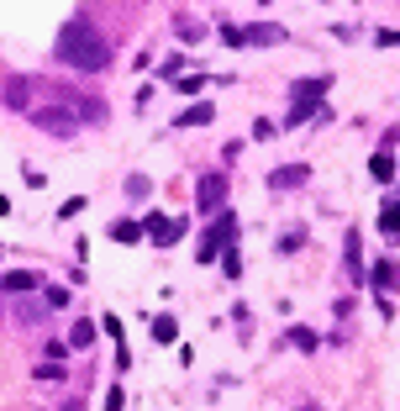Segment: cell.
<instances>
[{"mask_svg": "<svg viewBox=\"0 0 400 411\" xmlns=\"http://www.w3.org/2000/svg\"><path fill=\"white\" fill-rule=\"evenodd\" d=\"M53 53H58L69 69H79V74H100L105 63H111V43H105V32H95L90 21H63Z\"/></svg>", "mask_w": 400, "mask_h": 411, "instance_id": "6da1fadb", "label": "cell"}, {"mask_svg": "<svg viewBox=\"0 0 400 411\" xmlns=\"http://www.w3.org/2000/svg\"><path fill=\"white\" fill-rule=\"evenodd\" d=\"M232 237H237V217H232V211H216V222H211V232L200 237L195 259H200V264L221 259V248H232Z\"/></svg>", "mask_w": 400, "mask_h": 411, "instance_id": "7a4b0ae2", "label": "cell"}, {"mask_svg": "<svg viewBox=\"0 0 400 411\" xmlns=\"http://www.w3.org/2000/svg\"><path fill=\"white\" fill-rule=\"evenodd\" d=\"M32 127L37 132H53V137H74V111H69V105H37V111H32Z\"/></svg>", "mask_w": 400, "mask_h": 411, "instance_id": "3957f363", "label": "cell"}, {"mask_svg": "<svg viewBox=\"0 0 400 411\" xmlns=\"http://www.w3.org/2000/svg\"><path fill=\"white\" fill-rule=\"evenodd\" d=\"M206 217H216V211L226 206V180L221 175H200V201H195Z\"/></svg>", "mask_w": 400, "mask_h": 411, "instance_id": "277c9868", "label": "cell"}, {"mask_svg": "<svg viewBox=\"0 0 400 411\" xmlns=\"http://www.w3.org/2000/svg\"><path fill=\"white\" fill-rule=\"evenodd\" d=\"M305 180H311V164H285L269 175V190H300Z\"/></svg>", "mask_w": 400, "mask_h": 411, "instance_id": "5b68a950", "label": "cell"}, {"mask_svg": "<svg viewBox=\"0 0 400 411\" xmlns=\"http://www.w3.org/2000/svg\"><path fill=\"white\" fill-rule=\"evenodd\" d=\"M243 43H248V48H274V43H285V26H274V21L243 26Z\"/></svg>", "mask_w": 400, "mask_h": 411, "instance_id": "8992f818", "label": "cell"}, {"mask_svg": "<svg viewBox=\"0 0 400 411\" xmlns=\"http://www.w3.org/2000/svg\"><path fill=\"white\" fill-rule=\"evenodd\" d=\"M327 90H332V74H316V79H295L290 95H295V100H322Z\"/></svg>", "mask_w": 400, "mask_h": 411, "instance_id": "52a82bcc", "label": "cell"}, {"mask_svg": "<svg viewBox=\"0 0 400 411\" xmlns=\"http://www.w3.org/2000/svg\"><path fill=\"white\" fill-rule=\"evenodd\" d=\"M290 122H332V105L327 100H295V111H290Z\"/></svg>", "mask_w": 400, "mask_h": 411, "instance_id": "ba28073f", "label": "cell"}, {"mask_svg": "<svg viewBox=\"0 0 400 411\" xmlns=\"http://www.w3.org/2000/svg\"><path fill=\"white\" fill-rule=\"evenodd\" d=\"M0 290H6V296H26V290H37V274L32 269H11L6 280H0Z\"/></svg>", "mask_w": 400, "mask_h": 411, "instance_id": "9c48e42d", "label": "cell"}, {"mask_svg": "<svg viewBox=\"0 0 400 411\" xmlns=\"http://www.w3.org/2000/svg\"><path fill=\"white\" fill-rule=\"evenodd\" d=\"M369 175H374L379 184H390V180H395V153H390V148H379L374 158H369Z\"/></svg>", "mask_w": 400, "mask_h": 411, "instance_id": "30bf717a", "label": "cell"}, {"mask_svg": "<svg viewBox=\"0 0 400 411\" xmlns=\"http://www.w3.org/2000/svg\"><path fill=\"white\" fill-rule=\"evenodd\" d=\"M69 105H79V111H85V122H105V105L90 100V95H69Z\"/></svg>", "mask_w": 400, "mask_h": 411, "instance_id": "8fae6325", "label": "cell"}, {"mask_svg": "<svg viewBox=\"0 0 400 411\" xmlns=\"http://www.w3.org/2000/svg\"><path fill=\"white\" fill-rule=\"evenodd\" d=\"M179 122H184V127H206V122H216V111H211V105L200 100V105H190V111L179 116Z\"/></svg>", "mask_w": 400, "mask_h": 411, "instance_id": "7c38bea8", "label": "cell"}, {"mask_svg": "<svg viewBox=\"0 0 400 411\" xmlns=\"http://www.w3.org/2000/svg\"><path fill=\"white\" fill-rule=\"evenodd\" d=\"M153 338L158 343H174L179 338V322H174V316H153Z\"/></svg>", "mask_w": 400, "mask_h": 411, "instance_id": "4fadbf2b", "label": "cell"}, {"mask_svg": "<svg viewBox=\"0 0 400 411\" xmlns=\"http://www.w3.org/2000/svg\"><path fill=\"white\" fill-rule=\"evenodd\" d=\"M95 343V322H74V333H69V348H90Z\"/></svg>", "mask_w": 400, "mask_h": 411, "instance_id": "5bb4252c", "label": "cell"}, {"mask_svg": "<svg viewBox=\"0 0 400 411\" xmlns=\"http://www.w3.org/2000/svg\"><path fill=\"white\" fill-rule=\"evenodd\" d=\"M290 343H295L300 353H316V333L311 327H290Z\"/></svg>", "mask_w": 400, "mask_h": 411, "instance_id": "9a60e30c", "label": "cell"}, {"mask_svg": "<svg viewBox=\"0 0 400 411\" xmlns=\"http://www.w3.org/2000/svg\"><path fill=\"white\" fill-rule=\"evenodd\" d=\"M395 280H400V274H395V264H390V259L374 264V285H379V290H395Z\"/></svg>", "mask_w": 400, "mask_h": 411, "instance_id": "2e32d148", "label": "cell"}, {"mask_svg": "<svg viewBox=\"0 0 400 411\" xmlns=\"http://www.w3.org/2000/svg\"><path fill=\"white\" fill-rule=\"evenodd\" d=\"M111 237H116V243H137V237H142V227H137V222H116V227H111Z\"/></svg>", "mask_w": 400, "mask_h": 411, "instance_id": "e0dca14e", "label": "cell"}, {"mask_svg": "<svg viewBox=\"0 0 400 411\" xmlns=\"http://www.w3.org/2000/svg\"><path fill=\"white\" fill-rule=\"evenodd\" d=\"M26 95H32L26 79H11V85H6V100H11V105H26Z\"/></svg>", "mask_w": 400, "mask_h": 411, "instance_id": "ac0fdd59", "label": "cell"}, {"mask_svg": "<svg viewBox=\"0 0 400 411\" xmlns=\"http://www.w3.org/2000/svg\"><path fill=\"white\" fill-rule=\"evenodd\" d=\"M221 269H226V280H237V274H243V259H237V248H221Z\"/></svg>", "mask_w": 400, "mask_h": 411, "instance_id": "d6986e66", "label": "cell"}, {"mask_svg": "<svg viewBox=\"0 0 400 411\" xmlns=\"http://www.w3.org/2000/svg\"><path fill=\"white\" fill-rule=\"evenodd\" d=\"M127 195H132V201H142V195H153L148 175H132V180H127Z\"/></svg>", "mask_w": 400, "mask_h": 411, "instance_id": "ffe728a7", "label": "cell"}, {"mask_svg": "<svg viewBox=\"0 0 400 411\" xmlns=\"http://www.w3.org/2000/svg\"><path fill=\"white\" fill-rule=\"evenodd\" d=\"M200 37H206V32H200V21L179 16V43H200Z\"/></svg>", "mask_w": 400, "mask_h": 411, "instance_id": "44dd1931", "label": "cell"}, {"mask_svg": "<svg viewBox=\"0 0 400 411\" xmlns=\"http://www.w3.org/2000/svg\"><path fill=\"white\" fill-rule=\"evenodd\" d=\"M379 227L390 232V237H400V206H384V217H379Z\"/></svg>", "mask_w": 400, "mask_h": 411, "instance_id": "7402d4cb", "label": "cell"}, {"mask_svg": "<svg viewBox=\"0 0 400 411\" xmlns=\"http://www.w3.org/2000/svg\"><path fill=\"white\" fill-rule=\"evenodd\" d=\"M221 43H226V48H248V43H243V26L226 21V26H221Z\"/></svg>", "mask_w": 400, "mask_h": 411, "instance_id": "603a6c76", "label": "cell"}, {"mask_svg": "<svg viewBox=\"0 0 400 411\" xmlns=\"http://www.w3.org/2000/svg\"><path fill=\"white\" fill-rule=\"evenodd\" d=\"M300 248H305V232L295 227V232H285V243H279V254H300Z\"/></svg>", "mask_w": 400, "mask_h": 411, "instance_id": "cb8c5ba5", "label": "cell"}, {"mask_svg": "<svg viewBox=\"0 0 400 411\" xmlns=\"http://www.w3.org/2000/svg\"><path fill=\"white\" fill-rule=\"evenodd\" d=\"M374 43H379V48H400V26H379Z\"/></svg>", "mask_w": 400, "mask_h": 411, "instance_id": "d4e9b609", "label": "cell"}, {"mask_svg": "<svg viewBox=\"0 0 400 411\" xmlns=\"http://www.w3.org/2000/svg\"><path fill=\"white\" fill-rule=\"evenodd\" d=\"M300 411H316V406H300Z\"/></svg>", "mask_w": 400, "mask_h": 411, "instance_id": "484cf974", "label": "cell"}]
</instances>
